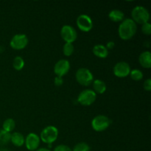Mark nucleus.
Instances as JSON below:
<instances>
[{
  "instance_id": "nucleus-3",
  "label": "nucleus",
  "mask_w": 151,
  "mask_h": 151,
  "mask_svg": "<svg viewBox=\"0 0 151 151\" xmlns=\"http://www.w3.org/2000/svg\"><path fill=\"white\" fill-rule=\"evenodd\" d=\"M58 137V129L56 127L50 125L42 130L40 135V139L47 145H52Z\"/></svg>"
},
{
  "instance_id": "nucleus-21",
  "label": "nucleus",
  "mask_w": 151,
  "mask_h": 151,
  "mask_svg": "<svg viewBox=\"0 0 151 151\" xmlns=\"http://www.w3.org/2000/svg\"><path fill=\"white\" fill-rule=\"evenodd\" d=\"M74 50H75V48H74L73 44H72V43H65L63 47V52L65 56H67V57L71 56L73 54Z\"/></svg>"
},
{
  "instance_id": "nucleus-7",
  "label": "nucleus",
  "mask_w": 151,
  "mask_h": 151,
  "mask_svg": "<svg viewBox=\"0 0 151 151\" xmlns=\"http://www.w3.org/2000/svg\"><path fill=\"white\" fill-rule=\"evenodd\" d=\"M61 38L66 43H73L78 38V33L75 28L71 25H64L60 29Z\"/></svg>"
},
{
  "instance_id": "nucleus-30",
  "label": "nucleus",
  "mask_w": 151,
  "mask_h": 151,
  "mask_svg": "<svg viewBox=\"0 0 151 151\" xmlns=\"http://www.w3.org/2000/svg\"><path fill=\"white\" fill-rule=\"evenodd\" d=\"M0 151H9L6 148H3V147H1V148H0Z\"/></svg>"
},
{
  "instance_id": "nucleus-8",
  "label": "nucleus",
  "mask_w": 151,
  "mask_h": 151,
  "mask_svg": "<svg viewBox=\"0 0 151 151\" xmlns=\"http://www.w3.org/2000/svg\"><path fill=\"white\" fill-rule=\"evenodd\" d=\"M28 44V38L25 34H16L11 38L10 45L12 49L16 50H22Z\"/></svg>"
},
{
  "instance_id": "nucleus-10",
  "label": "nucleus",
  "mask_w": 151,
  "mask_h": 151,
  "mask_svg": "<svg viewBox=\"0 0 151 151\" xmlns=\"http://www.w3.org/2000/svg\"><path fill=\"white\" fill-rule=\"evenodd\" d=\"M131 67L127 62L120 61L116 63L114 66V75L119 78H124L128 77L131 72Z\"/></svg>"
},
{
  "instance_id": "nucleus-20",
  "label": "nucleus",
  "mask_w": 151,
  "mask_h": 151,
  "mask_svg": "<svg viewBox=\"0 0 151 151\" xmlns=\"http://www.w3.org/2000/svg\"><path fill=\"white\" fill-rule=\"evenodd\" d=\"M24 60L21 56H16L13 61V66L16 71H20L24 67Z\"/></svg>"
},
{
  "instance_id": "nucleus-27",
  "label": "nucleus",
  "mask_w": 151,
  "mask_h": 151,
  "mask_svg": "<svg viewBox=\"0 0 151 151\" xmlns=\"http://www.w3.org/2000/svg\"><path fill=\"white\" fill-rule=\"evenodd\" d=\"M54 83L56 86H60L63 83V78L56 76L54 79Z\"/></svg>"
},
{
  "instance_id": "nucleus-15",
  "label": "nucleus",
  "mask_w": 151,
  "mask_h": 151,
  "mask_svg": "<svg viewBox=\"0 0 151 151\" xmlns=\"http://www.w3.org/2000/svg\"><path fill=\"white\" fill-rule=\"evenodd\" d=\"M92 86H93V91L96 93V94H102L106 91V83L102 80H95L92 82Z\"/></svg>"
},
{
  "instance_id": "nucleus-18",
  "label": "nucleus",
  "mask_w": 151,
  "mask_h": 151,
  "mask_svg": "<svg viewBox=\"0 0 151 151\" xmlns=\"http://www.w3.org/2000/svg\"><path fill=\"white\" fill-rule=\"evenodd\" d=\"M16 128V122L13 119L11 118H8V119H5L3 122L2 125V130H4L6 132L10 133L13 131Z\"/></svg>"
},
{
  "instance_id": "nucleus-26",
  "label": "nucleus",
  "mask_w": 151,
  "mask_h": 151,
  "mask_svg": "<svg viewBox=\"0 0 151 151\" xmlns=\"http://www.w3.org/2000/svg\"><path fill=\"white\" fill-rule=\"evenodd\" d=\"M143 86H144V88L145 91H151V80L150 78H148V79H147L145 81Z\"/></svg>"
},
{
  "instance_id": "nucleus-24",
  "label": "nucleus",
  "mask_w": 151,
  "mask_h": 151,
  "mask_svg": "<svg viewBox=\"0 0 151 151\" xmlns=\"http://www.w3.org/2000/svg\"><path fill=\"white\" fill-rule=\"evenodd\" d=\"M142 31L146 35H150L151 34V24L149 22L143 24L142 25Z\"/></svg>"
},
{
  "instance_id": "nucleus-22",
  "label": "nucleus",
  "mask_w": 151,
  "mask_h": 151,
  "mask_svg": "<svg viewBox=\"0 0 151 151\" xmlns=\"http://www.w3.org/2000/svg\"><path fill=\"white\" fill-rule=\"evenodd\" d=\"M130 76H131V79L134 80V81H139L143 78V73L139 69H133V70H131Z\"/></svg>"
},
{
  "instance_id": "nucleus-23",
  "label": "nucleus",
  "mask_w": 151,
  "mask_h": 151,
  "mask_svg": "<svg viewBox=\"0 0 151 151\" xmlns=\"http://www.w3.org/2000/svg\"><path fill=\"white\" fill-rule=\"evenodd\" d=\"M72 151H90V147L87 143L79 142L75 145Z\"/></svg>"
},
{
  "instance_id": "nucleus-4",
  "label": "nucleus",
  "mask_w": 151,
  "mask_h": 151,
  "mask_svg": "<svg viewBox=\"0 0 151 151\" xmlns=\"http://www.w3.org/2000/svg\"><path fill=\"white\" fill-rule=\"evenodd\" d=\"M75 78L78 83L83 86H88L94 81V75L91 71L86 68L78 69L75 74Z\"/></svg>"
},
{
  "instance_id": "nucleus-11",
  "label": "nucleus",
  "mask_w": 151,
  "mask_h": 151,
  "mask_svg": "<svg viewBox=\"0 0 151 151\" xmlns=\"http://www.w3.org/2000/svg\"><path fill=\"white\" fill-rule=\"evenodd\" d=\"M70 69V63L69 60L61 59L59 60L57 63L55 64L54 72L58 77H63L66 75Z\"/></svg>"
},
{
  "instance_id": "nucleus-25",
  "label": "nucleus",
  "mask_w": 151,
  "mask_h": 151,
  "mask_svg": "<svg viewBox=\"0 0 151 151\" xmlns=\"http://www.w3.org/2000/svg\"><path fill=\"white\" fill-rule=\"evenodd\" d=\"M54 151H72V150L66 145H59L57 147H55Z\"/></svg>"
},
{
  "instance_id": "nucleus-12",
  "label": "nucleus",
  "mask_w": 151,
  "mask_h": 151,
  "mask_svg": "<svg viewBox=\"0 0 151 151\" xmlns=\"http://www.w3.org/2000/svg\"><path fill=\"white\" fill-rule=\"evenodd\" d=\"M41 142L40 137L35 133H30L25 138L24 144L27 149L30 151H35L38 149Z\"/></svg>"
},
{
  "instance_id": "nucleus-2",
  "label": "nucleus",
  "mask_w": 151,
  "mask_h": 151,
  "mask_svg": "<svg viewBox=\"0 0 151 151\" xmlns=\"http://www.w3.org/2000/svg\"><path fill=\"white\" fill-rule=\"evenodd\" d=\"M131 17L132 20L136 24H139L142 25L149 22L150 20V13L148 10L143 6H136L131 11Z\"/></svg>"
},
{
  "instance_id": "nucleus-17",
  "label": "nucleus",
  "mask_w": 151,
  "mask_h": 151,
  "mask_svg": "<svg viewBox=\"0 0 151 151\" xmlns=\"http://www.w3.org/2000/svg\"><path fill=\"white\" fill-rule=\"evenodd\" d=\"M109 18L114 22H120L124 20L125 14L119 10H112L109 13Z\"/></svg>"
},
{
  "instance_id": "nucleus-13",
  "label": "nucleus",
  "mask_w": 151,
  "mask_h": 151,
  "mask_svg": "<svg viewBox=\"0 0 151 151\" xmlns=\"http://www.w3.org/2000/svg\"><path fill=\"white\" fill-rule=\"evenodd\" d=\"M139 62L142 67L150 69L151 67V53L150 51H145L140 54Z\"/></svg>"
},
{
  "instance_id": "nucleus-1",
  "label": "nucleus",
  "mask_w": 151,
  "mask_h": 151,
  "mask_svg": "<svg viewBox=\"0 0 151 151\" xmlns=\"http://www.w3.org/2000/svg\"><path fill=\"white\" fill-rule=\"evenodd\" d=\"M137 25L131 19H125L121 22L118 28V34L121 39L130 40L135 35Z\"/></svg>"
},
{
  "instance_id": "nucleus-6",
  "label": "nucleus",
  "mask_w": 151,
  "mask_h": 151,
  "mask_svg": "<svg viewBox=\"0 0 151 151\" xmlns=\"http://www.w3.org/2000/svg\"><path fill=\"white\" fill-rule=\"evenodd\" d=\"M97 94L93 90L85 89L81 91L78 97V102L83 106H89L95 102Z\"/></svg>"
},
{
  "instance_id": "nucleus-19",
  "label": "nucleus",
  "mask_w": 151,
  "mask_h": 151,
  "mask_svg": "<svg viewBox=\"0 0 151 151\" xmlns=\"http://www.w3.org/2000/svg\"><path fill=\"white\" fill-rule=\"evenodd\" d=\"M10 133L6 132L4 130H0V147L6 145L10 142Z\"/></svg>"
},
{
  "instance_id": "nucleus-16",
  "label": "nucleus",
  "mask_w": 151,
  "mask_h": 151,
  "mask_svg": "<svg viewBox=\"0 0 151 151\" xmlns=\"http://www.w3.org/2000/svg\"><path fill=\"white\" fill-rule=\"evenodd\" d=\"M25 138L24 137L23 134L19 132H14L11 134L10 137V142L16 147H22L24 145Z\"/></svg>"
},
{
  "instance_id": "nucleus-29",
  "label": "nucleus",
  "mask_w": 151,
  "mask_h": 151,
  "mask_svg": "<svg viewBox=\"0 0 151 151\" xmlns=\"http://www.w3.org/2000/svg\"><path fill=\"white\" fill-rule=\"evenodd\" d=\"M35 151H50V150H49V149H47V148H44V147H41V148L37 149V150H35Z\"/></svg>"
},
{
  "instance_id": "nucleus-5",
  "label": "nucleus",
  "mask_w": 151,
  "mask_h": 151,
  "mask_svg": "<svg viewBox=\"0 0 151 151\" xmlns=\"http://www.w3.org/2000/svg\"><path fill=\"white\" fill-rule=\"evenodd\" d=\"M111 125V120L105 115H97L91 121V127L97 132L106 131Z\"/></svg>"
},
{
  "instance_id": "nucleus-9",
  "label": "nucleus",
  "mask_w": 151,
  "mask_h": 151,
  "mask_svg": "<svg viewBox=\"0 0 151 151\" xmlns=\"http://www.w3.org/2000/svg\"><path fill=\"white\" fill-rule=\"evenodd\" d=\"M77 26L81 31L88 32L93 28V22L91 17L88 15L81 14L77 18Z\"/></svg>"
},
{
  "instance_id": "nucleus-28",
  "label": "nucleus",
  "mask_w": 151,
  "mask_h": 151,
  "mask_svg": "<svg viewBox=\"0 0 151 151\" xmlns=\"http://www.w3.org/2000/svg\"><path fill=\"white\" fill-rule=\"evenodd\" d=\"M114 45H115V43L114 42V41H109V42L107 43V44H106V48L109 50V49H113L114 47Z\"/></svg>"
},
{
  "instance_id": "nucleus-14",
  "label": "nucleus",
  "mask_w": 151,
  "mask_h": 151,
  "mask_svg": "<svg viewBox=\"0 0 151 151\" xmlns=\"http://www.w3.org/2000/svg\"><path fill=\"white\" fill-rule=\"evenodd\" d=\"M93 53L100 58H106L109 55V50L103 44H97L93 47Z\"/></svg>"
}]
</instances>
